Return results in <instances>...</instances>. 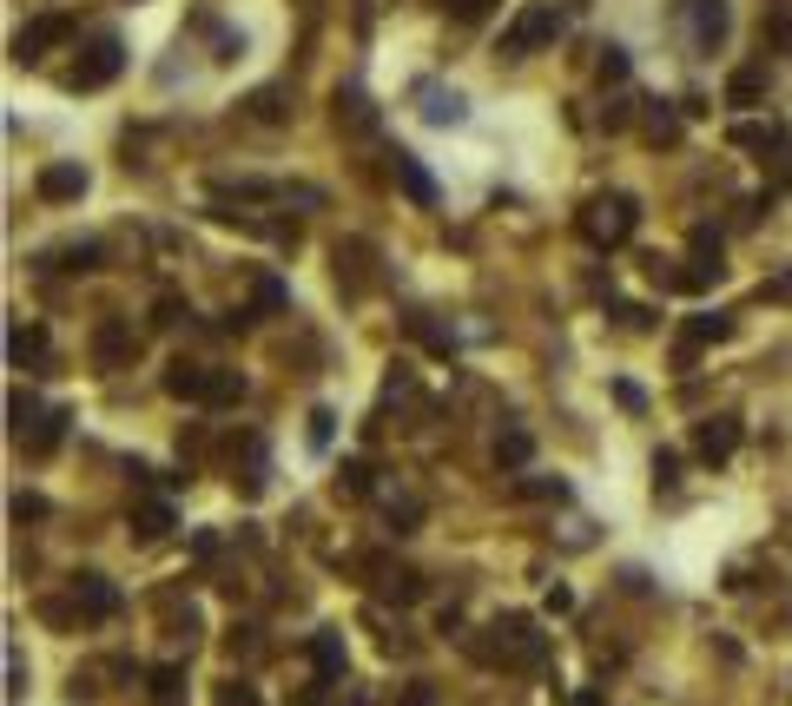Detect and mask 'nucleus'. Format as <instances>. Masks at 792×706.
Wrapping results in <instances>:
<instances>
[{"instance_id":"obj_8","label":"nucleus","mask_w":792,"mask_h":706,"mask_svg":"<svg viewBox=\"0 0 792 706\" xmlns=\"http://www.w3.org/2000/svg\"><path fill=\"white\" fill-rule=\"evenodd\" d=\"M681 20H687L694 53H714L727 40V0H681Z\"/></svg>"},{"instance_id":"obj_12","label":"nucleus","mask_w":792,"mask_h":706,"mask_svg":"<svg viewBox=\"0 0 792 706\" xmlns=\"http://www.w3.org/2000/svg\"><path fill=\"white\" fill-rule=\"evenodd\" d=\"M165 397H178V403H205L211 397V363H172L165 370Z\"/></svg>"},{"instance_id":"obj_21","label":"nucleus","mask_w":792,"mask_h":706,"mask_svg":"<svg viewBox=\"0 0 792 706\" xmlns=\"http://www.w3.org/2000/svg\"><path fill=\"white\" fill-rule=\"evenodd\" d=\"M152 706H185V667H152Z\"/></svg>"},{"instance_id":"obj_19","label":"nucleus","mask_w":792,"mask_h":706,"mask_svg":"<svg viewBox=\"0 0 792 706\" xmlns=\"http://www.w3.org/2000/svg\"><path fill=\"white\" fill-rule=\"evenodd\" d=\"M734 145H747V152H780L786 132H780L773 119H767V126H760V119H740V126H734Z\"/></svg>"},{"instance_id":"obj_37","label":"nucleus","mask_w":792,"mask_h":706,"mask_svg":"<svg viewBox=\"0 0 792 706\" xmlns=\"http://www.w3.org/2000/svg\"><path fill=\"white\" fill-rule=\"evenodd\" d=\"M251 112H258V119H278V112H284V106H278V86H264V93L251 99Z\"/></svg>"},{"instance_id":"obj_16","label":"nucleus","mask_w":792,"mask_h":706,"mask_svg":"<svg viewBox=\"0 0 792 706\" xmlns=\"http://www.w3.org/2000/svg\"><path fill=\"white\" fill-rule=\"evenodd\" d=\"M165 529H172V502H159V496H145V502L132 509V535H139V542H159Z\"/></svg>"},{"instance_id":"obj_34","label":"nucleus","mask_w":792,"mask_h":706,"mask_svg":"<svg viewBox=\"0 0 792 706\" xmlns=\"http://www.w3.org/2000/svg\"><path fill=\"white\" fill-rule=\"evenodd\" d=\"M7 694H26V667H20V648H7Z\"/></svg>"},{"instance_id":"obj_28","label":"nucleus","mask_w":792,"mask_h":706,"mask_svg":"<svg viewBox=\"0 0 792 706\" xmlns=\"http://www.w3.org/2000/svg\"><path fill=\"white\" fill-rule=\"evenodd\" d=\"M648 139H681V119L654 106V112H648Z\"/></svg>"},{"instance_id":"obj_38","label":"nucleus","mask_w":792,"mask_h":706,"mask_svg":"<svg viewBox=\"0 0 792 706\" xmlns=\"http://www.w3.org/2000/svg\"><path fill=\"white\" fill-rule=\"evenodd\" d=\"M278 304H284V284H278V278H264V284H258V311H278Z\"/></svg>"},{"instance_id":"obj_43","label":"nucleus","mask_w":792,"mask_h":706,"mask_svg":"<svg viewBox=\"0 0 792 706\" xmlns=\"http://www.w3.org/2000/svg\"><path fill=\"white\" fill-rule=\"evenodd\" d=\"M674 469H681V456H674V449H661V456H654V476H661V482H674Z\"/></svg>"},{"instance_id":"obj_17","label":"nucleus","mask_w":792,"mask_h":706,"mask_svg":"<svg viewBox=\"0 0 792 706\" xmlns=\"http://www.w3.org/2000/svg\"><path fill=\"white\" fill-rule=\"evenodd\" d=\"M311 667H317L324 687L344 681V634H317V641H311Z\"/></svg>"},{"instance_id":"obj_9","label":"nucleus","mask_w":792,"mask_h":706,"mask_svg":"<svg viewBox=\"0 0 792 706\" xmlns=\"http://www.w3.org/2000/svg\"><path fill=\"white\" fill-rule=\"evenodd\" d=\"M720 337H734V317H727V311H701V317H687V330H681V344H674V363L694 370L701 344H720Z\"/></svg>"},{"instance_id":"obj_39","label":"nucleus","mask_w":792,"mask_h":706,"mask_svg":"<svg viewBox=\"0 0 792 706\" xmlns=\"http://www.w3.org/2000/svg\"><path fill=\"white\" fill-rule=\"evenodd\" d=\"M344 489L364 496V489H370V469H364V463H344Z\"/></svg>"},{"instance_id":"obj_36","label":"nucleus","mask_w":792,"mask_h":706,"mask_svg":"<svg viewBox=\"0 0 792 706\" xmlns=\"http://www.w3.org/2000/svg\"><path fill=\"white\" fill-rule=\"evenodd\" d=\"M443 7H449V13H456V20H482V13H489V7H496V0H443Z\"/></svg>"},{"instance_id":"obj_42","label":"nucleus","mask_w":792,"mask_h":706,"mask_svg":"<svg viewBox=\"0 0 792 706\" xmlns=\"http://www.w3.org/2000/svg\"><path fill=\"white\" fill-rule=\"evenodd\" d=\"M311 443H317V449L330 443V410H317V416H311Z\"/></svg>"},{"instance_id":"obj_10","label":"nucleus","mask_w":792,"mask_h":706,"mask_svg":"<svg viewBox=\"0 0 792 706\" xmlns=\"http://www.w3.org/2000/svg\"><path fill=\"white\" fill-rule=\"evenodd\" d=\"M73 615L79 621H112L119 615V588L106 575H73Z\"/></svg>"},{"instance_id":"obj_5","label":"nucleus","mask_w":792,"mask_h":706,"mask_svg":"<svg viewBox=\"0 0 792 706\" xmlns=\"http://www.w3.org/2000/svg\"><path fill=\"white\" fill-rule=\"evenodd\" d=\"M634 218H641V211H634V198H628V192H608V198H595V205H588V218H582V225H588V238H595V245H621V238L634 231Z\"/></svg>"},{"instance_id":"obj_23","label":"nucleus","mask_w":792,"mask_h":706,"mask_svg":"<svg viewBox=\"0 0 792 706\" xmlns=\"http://www.w3.org/2000/svg\"><path fill=\"white\" fill-rule=\"evenodd\" d=\"M238 397H245V377H238V370H211V397H205V403L225 410V403H238Z\"/></svg>"},{"instance_id":"obj_4","label":"nucleus","mask_w":792,"mask_h":706,"mask_svg":"<svg viewBox=\"0 0 792 706\" xmlns=\"http://www.w3.org/2000/svg\"><path fill=\"white\" fill-rule=\"evenodd\" d=\"M86 350H93V370H132V357H139V330H132V317H99Z\"/></svg>"},{"instance_id":"obj_14","label":"nucleus","mask_w":792,"mask_h":706,"mask_svg":"<svg viewBox=\"0 0 792 706\" xmlns=\"http://www.w3.org/2000/svg\"><path fill=\"white\" fill-rule=\"evenodd\" d=\"M7 357H13V370H40L46 363V330L40 324H13L7 330Z\"/></svg>"},{"instance_id":"obj_18","label":"nucleus","mask_w":792,"mask_h":706,"mask_svg":"<svg viewBox=\"0 0 792 706\" xmlns=\"http://www.w3.org/2000/svg\"><path fill=\"white\" fill-rule=\"evenodd\" d=\"M767 99V66H740L727 79V106H760Z\"/></svg>"},{"instance_id":"obj_35","label":"nucleus","mask_w":792,"mask_h":706,"mask_svg":"<svg viewBox=\"0 0 792 706\" xmlns=\"http://www.w3.org/2000/svg\"><path fill=\"white\" fill-rule=\"evenodd\" d=\"M767 33H773V46H780V53H792V13H773V20H767Z\"/></svg>"},{"instance_id":"obj_32","label":"nucleus","mask_w":792,"mask_h":706,"mask_svg":"<svg viewBox=\"0 0 792 706\" xmlns=\"http://www.w3.org/2000/svg\"><path fill=\"white\" fill-rule=\"evenodd\" d=\"M397 706H436V687H430V681H410V687L397 694Z\"/></svg>"},{"instance_id":"obj_24","label":"nucleus","mask_w":792,"mask_h":706,"mask_svg":"<svg viewBox=\"0 0 792 706\" xmlns=\"http://www.w3.org/2000/svg\"><path fill=\"white\" fill-rule=\"evenodd\" d=\"M40 416H46V410H40V397H26V390H20V397H13V436H26Z\"/></svg>"},{"instance_id":"obj_29","label":"nucleus","mask_w":792,"mask_h":706,"mask_svg":"<svg viewBox=\"0 0 792 706\" xmlns=\"http://www.w3.org/2000/svg\"><path fill=\"white\" fill-rule=\"evenodd\" d=\"M218 706H264V700H258L245 681H225V687H218Z\"/></svg>"},{"instance_id":"obj_13","label":"nucleus","mask_w":792,"mask_h":706,"mask_svg":"<svg viewBox=\"0 0 792 706\" xmlns=\"http://www.w3.org/2000/svg\"><path fill=\"white\" fill-rule=\"evenodd\" d=\"M390 172H397V185H403V198H410V205H423V211L436 205V178H430L410 152H397V159H390Z\"/></svg>"},{"instance_id":"obj_40","label":"nucleus","mask_w":792,"mask_h":706,"mask_svg":"<svg viewBox=\"0 0 792 706\" xmlns=\"http://www.w3.org/2000/svg\"><path fill=\"white\" fill-rule=\"evenodd\" d=\"M13 515H20V522H40V515H46V502H40V496H20V502H13Z\"/></svg>"},{"instance_id":"obj_2","label":"nucleus","mask_w":792,"mask_h":706,"mask_svg":"<svg viewBox=\"0 0 792 706\" xmlns=\"http://www.w3.org/2000/svg\"><path fill=\"white\" fill-rule=\"evenodd\" d=\"M555 33H562L555 0H529V7L509 20V33H502V46H496V53H502V59H529V53H535V46H549Z\"/></svg>"},{"instance_id":"obj_3","label":"nucleus","mask_w":792,"mask_h":706,"mask_svg":"<svg viewBox=\"0 0 792 706\" xmlns=\"http://www.w3.org/2000/svg\"><path fill=\"white\" fill-rule=\"evenodd\" d=\"M119 66H126V46H119V33H93V40H86V59L66 73V86H73V93H93V86L119 79Z\"/></svg>"},{"instance_id":"obj_30","label":"nucleus","mask_w":792,"mask_h":706,"mask_svg":"<svg viewBox=\"0 0 792 706\" xmlns=\"http://www.w3.org/2000/svg\"><path fill=\"white\" fill-rule=\"evenodd\" d=\"M601 79H628V53L621 46H601Z\"/></svg>"},{"instance_id":"obj_15","label":"nucleus","mask_w":792,"mask_h":706,"mask_svg":"<svg viewBox=\"0 0 792 706\" xmlns=\"http://www.w3.org/2000/svg\"><path fill=\"white\" fill-rule=\"evenodd\" d=\"M66 423H73L66 410H46V416L20 436V449H26V456H53V449H59V436H66Z\"/></svg>"},{"instance_id":"obj_26","label":"nucleus","mask_w":792,"mask_h":706,"mask_svg":"<svg viewBox=\"0 0 792 706\" xmlns=\"http://www.w3.org/2000/svg\"><path fill=\"white\" fill-rule=\"evenodd\" d=\"M337 119H350V126H370V106H364V93L350 86V93H337Z\"/></svg>"},{"instance_id":"obj_1","label":"nucleus","mask_w":792,"mask_h":706,"mask_svg":"<svg viewBox=\"0 0 792 706\" xmlns=\"http://www.w3.org/2000/svg\"><path fill=\"white\" fill-rule=\"evenodd\" d=\"M489 634H496V641H476V648H469V654L489 661V667H542V654H549V641L535 634L529 615H502Z\"/></svg>"},{"instance_id":"obj_6","label":"nucleus","mask_w":792,"mask_h":706,"mask_svg":"<svg viewBox=\"0 0 792 706\" xmlns=\"http://www.w3.org/2000/svg\"><path fill=\"white\" fill-rule=\"evenodd\" d=\"M59 40H73V13H40V20H26V26L13 33V59L33 66V59H46V46H59Z\"/></svg>"},{"instance_id":"obj_33","label":"nucleus","mask_w":792,"mask_h":706,"mask_svg":"<svg viewBox=\"0 0 792 706\" xmlns=\"http://www.w3.org/2000/svg\"><path fill=\"white\" fill-rule=\"evenodd\" d=\"M416 522H423V509H416V502H403V509H390V529H397V535H410Z\"/></svg>"},{"instance_id":"obj_20","label":"nucleus","mask_w":792,"mask_h":706,"mask_svg":"<svg viewBox=\"0 0 792 706\" xmlns=\"http://www.w3.org/2000/svg\"><path fill=\"white\" fill-rule=\"evenodd\" d=\"M529 456H535V436H529V430H502V436H496V463H502V469H529Z\"/></svg>"},{"instance_id":"obj_41","label":"nucleus","mask_w":792,"mask_h":706,"mask_svg":"<svg viewBox=\"0 0 792 706\" xmlns=\"http://www.w3.org/2000/svg\"><path fill=\"white\" fill-rule=\"evenodd\" d=\"M615 397H621V410H648V397H641L634 383H615Z\"/></svg>"},{"instance_id":"obj_25","label":"nucleus","mask_w":792,"mask_h":706,"mask_svg":"<svg viewBox=\"0 0 792 706\" xmlns=\"http://www.w3.org/2000/svg\"><path fill=\"white\" fill-rule=\"evenodd\" d=\"M522 496H535V502H562V496H568V482H562V476H529V482H522Z\"/></svg>"},{"instance_id":"obj_27","label":"nucleus","mask_w":792,"mask_h":706,"mask_svg":"<svg viewBox=\"0 0 792 706\" xmlns=\"http://www.w3.org/2000/svg\"><path fill=\"white\" fill-rule=\"evenodd\" d=\"M185 317H192V304H178V297H159V304H152V324H165V330L185 324Z\"/></svg>"},{"instance_id":"obj_22","label":"nucleus","mask_w":792,"mask_h":706,"mask_svg":"<svg viewBox=\"0 0 792 706\" xmlns=\"http://www.w3.org/2000/svg\"><path fill=\"white\" fill-rule=\"evenodd\" d=\"M423 119H436V126H449V119H463V106H456V93L443 99L436 86H423Z\"/></svg>"},{"instance_id":"obj_7","label":"nucleus","mask_w":792,"mask_h":706,"mask_svg":"<svg viewBox=\"0 0 792 706\" xmlns=\"http://www.w3.org/2000/svg\"><path fill=\"white\" fill-rule=\"evenodd\" d=\"M86 165L79 159H53V165H40V178H33V192L46 198V205H73V198H86Z\"/></svg>"},{"instance_id":"obj_11","label":"nucleus","mask_w":792,"mask_h":706,"mask_svg":"<svg viewBox=\"0 0 792 706\" xmlns=\"http://www.w3.org/2000/svg\"><path fill=\"white\" fill-rule=\"evenodd\" d=\"M740 449V416H707L701 430H694V456L701 463H727Z\"/></svg>"},{"instance_id":"obj_31","label":"nucleus","mask_w":792,"mask_h":706,"mask_svg":"<svg viewBox=\"0 0 792 706\" xmlns=\"http://www.w3.org/2000/svg\"><path fill=\"white\" fill-rule=\"evenodd\" d=\"M760 297H767V304H792V264L773 278V284H760Z\"/></svg>"}]
</instances>
